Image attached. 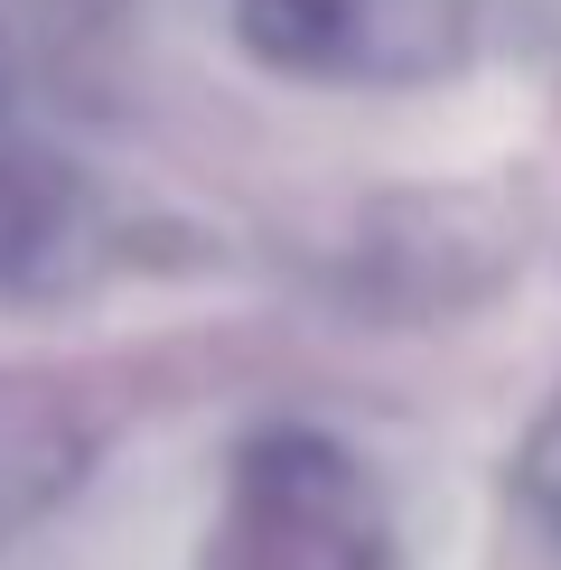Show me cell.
I'll return each mask as SVG.
<instances>
[{
  "instance_id": "1",
  "label": "cell",
  "mask_w": 561,
  "mask_h": 570,
  "mask_svg": "<svg viewBox=\"0 0 561 570\" xmlns=\"http://www.w3.org/2000/svg\"><path fill=\"white\" fill-rule=\"evenodd\" d=\"M206 570H393V505L346 440L272 421L225 468Z\"/></svg>"
},
{
  "instance_id": "2",
  "label": "cell",
  "mask_w": 561,
  "mask_h": 570,
  "mask_svg": "<svg viewBox=\"0 0 561 570\" xmlns=\"http://www.w3.org/2000/svg\"><path fill=\"white\" fill-rule=\"evenodd\" d=\"M85 234V187L66 159H47L38 140L0 131V291H38L76 263Z\"/></svg>"
},
{
  "instance_id": "3",
  "label": "cell",
  "mask_w": 561,
  "mask_h": 570,
  "mask_svg": "<svg viewBox=\"0 0 561 570\" xmlns=\"http://www.w3.org/2000/svg\"><path fill=\"white\" fill-rule=\"evenodd\" d=\"M234 29L280 76H356L374 66L384 0H234Z\"/></svg>"
},
{
  "instance_id": "4",
  "label": "cell",
  "mask_w": 561,
  "mask_h": 570,
  "mask_svg": "<svg viewBox=\"0 0 561 570\" xmlns=\"http://www.w3.org/2000/svg\"><path fill=\"white\" fill-rule=\"evenodd\" d=\"M514 505H524V524L561 552V393H552V412L524 431V449H514Z\"/></svg>"
}]
</instances>
